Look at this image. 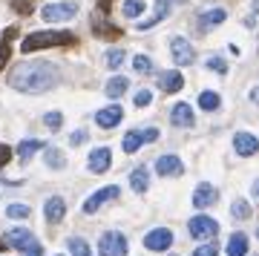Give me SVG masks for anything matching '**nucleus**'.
I'll return each instance as SVG.
<instances>
[{"label": "nucleus", "instance_id": "obj_18", "mask_svg": "<svg viewBox=\"0 0 259 256\" xmlns=\"http://www.w3.org/2000/svg\"><path fill=\"white\" fill-rule=\"evenodd\" d=\"M64 216H66V201L61 199V196H52V199L47 201V207H44V219H47L49 225H58Z\"/></svg>", "mask_w": 259, "mask_h": 256}, {"label": "nucleus", "instance_id": "obj_33", "mask_svg": "<svg viewBox=\"0 0 259 256\" xmlns=\"http://www.w3.org/2000/svg\"><path fill=\"white\" fill-rule=\"evenodd\" d=\"M121 64H124V52H121V49H110V52H107V66H110V69H118Z\"/></svg>", "mask_w": 259, "mask_h": 256}, {"label": "nucleus", "instance_id": "obj_20", "mask_svg": "<svg viewBox=\"0 0 259 256\" xmlns=\"http://www.w3.org/2000/svg\"><path fill=\"white\" fill-rule=\"evenodd\" d=\"M225 20H228V12L222 6H216V9H207L199 15V29H213V26H219V23H225Z\"/></svg>", "mask_w": 259, "mask_h": 256}, {"label": "nucleus", "instance_id": "obj_26", "mask_svg": "<svg viewBox=\"0 0 259 256\" xmlns=\"http://www.w3.org/2000/svg\"><path fill=\"white\" fill-rule=\"evenodd\" d=\"M144 6H147V3H144V0H124V18L127 20H136L139 18V15H144Z\"/></svg>", "mask_w": 259, "mask_h": 256}, {"label": "nucleus", "instance_id": "obj_35", "mask_svg": "<svg viewBox=\"0 0 259 256\" xmlns=\"http://www.w3.org/2000/svg\"><path fill=\"white\" fill-rule=\"evenodd\" d=\"M193 256H219V245H213V242H207V245H199Z\"/></svg>", "mask_w": 259, "mask_h": 256}, {"label": "nucleus", "instance_id": "obj_17", "mask_svg": "<svg viewBox=\"0 0 259 256\" xmlns=\"http://www.w3.org/2000/svg\"><path fill=\"white\" fill-rule=\"evenodd\" d=\"M233 150H236L239 156H256L259 153L256 136H250V133H236V136H233Z\"/></svg>", "mask_w": 259, "mask_h": 256}, {"label": "nucleus", "instance_id": "obj_32", "mask_svg": "<svg viewBox=\"0 0 259 256\" xmlns=\"http://www.w3.org/2000/svg\"><path fill=\"white\" fill-rule=\"evenodd\" d=\"M9 3H12V9L18 12V15H23V18L32 15V9H35V0H9Z\"/></svg>", "mask_w": 259, "mask_h": 256}, {"label": "nucleus", "instance_id": "obj_36", "mask_svg": "<svg viewBox=\"0 0 259 256\" xmlns=\"http://www.w3.org/2000/svg\"><path fill=\"white\" fill-rule=\"evenodd\" d=\"M231 213H233V216H236V219H245V216H248V213H250L248 201H245V199H239V201H236V204H233V207H231Z\"/></svg>", "mask_w": 259, "mask_h": 256}, {"label": "nucleus", "instance_id": "obj_3", "mask_svg": "<svg viewBox=\"0 0 259 256\" xmlns=\"http://www.w3.org/2000/svg\"><path fill=\"white\" fill-rule=\"evenodd\" d=\"M78 15V3H47L40 9V18L47 23H64V20H72Z\"/></svg>", "mask_w": 259, "mask_h": 256}, {"label": "nucleus", "instance_id": "obj_30", "mask_svg": "<svg viewBox=\"0 0 259 256\" xmlns=\"http://www.w3.org/2000/svg\"><path fill=\"white\" fill-rule=\"evenodd\" d=\"M133 69H136V75H150L153 72V61L147 55H136L133 58Z\"/></svg>", "mask_w": 259, "mask_h": 256}, {"label": "nucleus", "instance_id": "obj_25", "mask_svg": "<svg viewBox=\"0 0 259 256\" xmlns=\"http://www.w3.org/2000/svg\"><path fill=\"white\" fill-rule=\"evenodd\" d=\"M219 104H222V101H219V95H216V92H210V90H204L202 95H199V107H202L204 112H216V110H219Z\"/></svg>", "mask_w": 259, "mask_h": 256}, {"label": "nucleus", "instance_id": "obj_14", "mask_svg": "<svg viewBox=\"0 0 259 256\" xmlns=\"http://www.w3.org/2000/svg\"><path fill=\"white\" fill-rule=\"evenodd\" d=\"M6 242H9L12 247H18V250H32V247H37L35 236L23 228H12L9 233H6Z\"/></svg>", "mask_w": 259, "mask_h": 256}, {"label": "nucleus", "instance_id": "obj_29", "mask_svg": "<svg viewBox=\"0 0 259 256\" xmlns=\"http://www.w3.org/2000/svg\"><path fill=\"white\" fill-rule=\"evenodd\" d=\"M66 164V158L61 150H55V147H47V167H52V170H61V167Z\"/></svg>", "mask_w": 259, "mask_h": 256}, {"label": "nucleus", "instance_id": "obj_46", "mask_svg": "<svg viewBox=\"0 0 259 256\" xmlns=\"http://www.w3.org/2000/svg\"><path fill=\"white\" fill-rule=\"evenodd\" d=\"M256 236H259V230H256Z\"/></svg>", "mask_w": 259, "mask_h": 256}, {"label": "nucleus", "instance_id": "obj_5", "mask_svg": "<svg viewBox=\"0 0 259 256\" xmlns=\"http://www.w3.org/2000/svg\"><path fill=\"white\" fill-rule=\"evenodd\" d=\"M187 228H190V236L207 242V239H213L219 233V222L210 219V216H193V219L187 222Z\"/></svg>", "mask_w": 259, "mask_h": 256}, {"label": "nucleus", "instance_id": "obj_10", "mask_svg": "<svg viewBox=\"0 0 259 256\" xmlns=\"http://www.w3.org/2000/svg\"><path fill=\"white\" fill-rule=\"evenodd\" d=\"M170 245H173V233L167 228H156L144 236V247H147V250H158V253H161V250H167Z\"/></svg>", "mask_w": 259, "mask_h": 256}, {"label": "nucleus", "instance_id": "obj_8", "mask_svg": "<svg viewBox=\"0 0 259 256\" xmlns=\"http://www.w3.org/2000/svg\"><path fill=\"white\" fill-rule=\"evenodd\" d=\"M118 184H110V187H101V190L98 193H93V196H90V199L83 201V213H87V216H93L95 210H98V207H101L104 201H110V199H118Z\"/></svg>", "mask_w": 259, "mask_h": 256}, {"label": "nucleus", "instance_id": "obj_15", "mask_svg": "<svg viewBox=\"0 0 259 256\" xmlns=\"http://www.w3.org/2000/svg\"><path fill=\"white\" fill-rule=\"evenodd\" d=\"M121 118H124V110H121L118 104L115 107H107V110H98L95 112V124L101 130H112L115 124H121Z\"/></svg>", "mask_w": 259, "mask_h": 256}, {"label": "nucleus", "instance_id": "obj_22", "mask_svg": "<svg viewBox=\"0 0 259 256\" xmlns=\"http://www.w3.org/2000/svg\"><path fill=\"white\" fill-rule=\"evenodd\" d=\"M37 150H44V141H37V138H26V141H20V147H18L20 161H29Z\"/></svg>", "mask_w": 259, "mask_h": 256}, {"label": "nucleus", "instance_id": "obj_41", "mask_svg": "<svg viewBox=\"0 0 259 256\" xmlns=\"http://www.w3.org/2000/svg\"><path fill=\"white\" fill-rule=\"evenodd\" d=\"M9 158H12V147L0 144V167H6V164H9Z\"/></svg>", "mask_w": 259, "mask_h": 256}, {"label": "nucleus", "instance_id": "obj_2", "mask_svg": "<svg viewBox=\"0 0 259 256\" xmlns=\"http://www.w3.org/2000/svg\"><path fill=\"white\" fill-rule=\"evenodd\" d=\"M78 37L72 32H61V29H47V32H32L20 40L23 52H37V49H49V46H75Z\"/></svg>", "mask_w": 259, "mask_h": 256}, {"label": "nucleus", "instance_id": "obj_24", "mask_svg": "<svg viewBox=\"0 0 259 256\" xmlns=\"http://www.w3.org/2000/svg\"><path fill=\"white\" fill-rule=\"evenodd\" d=\"M130 184H133V190L136 193H147V167H139V170H133L130 173Z\"/></svg>", "mask_w": 259, "mask_h": 256}, {"label": "nucleus", "instance_id": "obj_34", "mask_svg": "<svg viewBox=\"0 0 259 256\" xmlns=\"http://www.w3.org/2000/svg\"><path fill=\"white\" fill-rule=\"evenodd\" d=\"M6 213H9L12 219H26L29 207H26V204H9V207H6Z\"/></svg>", "mask_w": 259, "mask_h": 256}, {"label": "nucleus", "instance_id": "obj_43", "mask_svg": "<svg viewBox=\"0 0 259 256\" xmlns=\"http://www.w3.org/2000/svg\"><path fill=\"white\" fill-rule=\"evenodd\" d=\"M26 253H29V256H40V245H37V247H32V250H26Z\"/></svg>", "mask_w": 259, "mask_h": 256}, {"label": "nucleus", "instance_id": "obj_9", "mask_svg": "<svg viewBox=\"0 0 259 256\" xmlns=\"http://www.w3.org/2000/svg\"><path fill=\"white\" fill-rule=\"evenodd\" d=\"M90 26H93V35L104 37V40H115V37H121V29L115 26V23H107V15H104V12H95Z\"/></svg>", "mask_w": 259, "mask_h": 256}, {"label": "nucleus", "instance_id": "obj_38", "mask_svg": "<svg viewBox=\"0 0 259 256\" xmlns=\"http://www.w3.org/2000/svg\"><path fill=\"white\" fill-rule=\"evenodd\" d=\"M150 98H153V95H150V90H139L136 95H133V104H136V107H147Z\"/></svg>", "mask_w": 259, "mask_h": 256}, {"label": "nucleus", "instance_id": "obj_27", "mask_svg": "<svg viewBox=\"0 0 259 256\" xmlns=\"http://www.w3.org/2000/svg\"><path fill=\"white\" fill-rule=\"evenodd\" d=\"M124 92H127V78H112V81H107V95H110V98H121V95H124Z\"/></svg>", "mask_w": 259, "mask_h": 256}, {"label": "nucleus", "instance_id": "obj_40", "mask_svg": "<svg viewBox=\"0 0 259 256\" xmlns=\"http://www.w3.org/2000/svg\"><path fill=\"white\" fill-rule=\"evenodd\" d=\"M83 141H87V130H78V133H72V136H69V144H72V147L83 144Z\"/></svg>", "mask_w": 259, "mask_h": 256}, {"label": "nucleus", "instance_id": "obj_39", "mask_svg": "<svg viewBox=\"0 0 259 256\" xmlns=\"http://www.w3.org/2000/svg\"><path fill=\"white\" fill-rule=\"evenodd\" d=\"M207 66H210L213 72H219V75H225V72H228V64H225L222 58H210V61H207Z\"/></svg>", "mask_w": 259, "mask_h": 256}, {"label": "nucleus", "instance_id": "obj_47", "mask_svg": "<svg viewBox=\"0 0 259 256\" xmlns=\"http://www.w3.org/2000/svg\"><path fill=\"white\" fill-rule=\"evenodd\" d=\"M61 256H64V253H61Z\"/></svg>", "mask_w": 259, "mask_h": 256}, {"label": "nucleus", "instance_id": "obj_42", "mask_svg": "<svg viewBox=\"0 0 259 256\" xmlns=\"http://www.w3.org/2000/svg\"><path fill=\"white\" fill-rule=\"evenodd\" d=\"M250 101H253V104H259V87H256V90H250Z\"/></svg>", "mask_w": 259, "mask_h": 256}, {"label": "nucleus", "instance_id": "obj_11", "mask_svg": "<svg viewBox=\"0 0 259 256\" xmlns=\"http://www.w3.org/2000/svg\"><path fill=\"white\" fill-rule=\"evenodd\" d=\"M110 164H112L110 147H98V150H93V153H90V158H87V167H90L95 176L107 173V170H110Z\"/></svg>", "mask_w": 259, "mask_h": 256}, {"label": "nucleus", "instance_id": "obj_44", "mask_svg": "<svg viewBox=\"0 0 259 256\" xmlns=\"http://www.w3.org/2000/svg\"><path fill=\"white\" fill-rule=\"evenodd\" d=\"M3 247H6V245H3V239H0V250H3Z\"/></svg>", "mask_w": 259, "mask_h": 256}, {"label": "nucleus", "instance_id": "obj_37", "mask_svg": "<svg viewBox=\"0 0 259 256\" xmlns=\"http://www.w3.org/2000/svg\"><path fill=\"white\" fill-rule=\"evenodd\" d=\"M47 127L49 130H61V124H64V115H61V112H47Z\"/></svg>", "mask_w": 259, "mask_h": 256}, {"label": "nucleus", "instance_id": "obj_45", "mask_svg": "<svg viewBox=\"0 0 259 256\" xmlns=\"http://www.w3.org/2000/svg\"><path fill=\"white\" fill-rule=\"evenodd\" d=\"M256 196H259V184H256Z\"/></svg>", "mask_w": 259, "mask_h": 256}, {"label": "nucleus", "instance_id": "obj_7", "mask_svg": "<svg viewBox=\"0 0 259 256\" xmlns=\"http://www.w3.org/2000/svg\"><path fill=\"white\" fill-rule=\"evenodd\" d=\"M170 55H173V61H176L179 66H190L196 61V49L187 44L185 37L173 35L170 37Z\"/></svg>", "mask_w": 259, "mask_h": 256}, {"label": "nucleus", "instance_id": "obj_6", "mask_svg": "<svg viewBox=\"0 0 259 256\" xmlns=\"http://www.w3.org/2000/svg\"><path fill=\"white\" fill-rule=\"evenodd\" d=\"M156 138H158V130H153V127L141 130V133H139V130H130L127 136H124V153L133 156V153H139L147 141H156Z\"/></svg>", "mask_w": 259, "mask_h": 256}, {"label": "nucleus", "instance_id": "obj_21", "mask_svg": "<svg viewBox=\"0 0 259 256\" xmlns=\"http://www.w3.org/2000/svg\"><path fill=\"white\" fill-rule=\"evenodd\" d=\"M213 201H216V187L207 184V182H202L199 187H196V193H193V204L196 207H210Z\"/></svg>", "mask_w": 259, "mask_h": 256}, {"label": "nucleus", "instance_id": "obj_19", "mask_svg": "<svg viewBox=\"0 0 259 256\" xmlns=\"http://www.w3.org/2000/svg\"><path fill=\"white\" fill-rule=\"evenodd\" d=\"M182 87H185V78H182V72H176V69L158 75V90L161 92H179Z\"/></svg>", "mask_w": 259, "mask_h": 256}, {"label": "nucleus", "instance_id": "obj_12", "mask_svg": "<svg viewBox=\"0 0 259 256\" xmlns=\"http://www.w3.org/2000/svg\"><path fill=\"white\" fill-rule=\"evenodd\" d=\"M170 121H173V127H193V124H196L193 107L185 104V101L173 104V110H170Z\"/></svg>", "mask_w": 259, "mask_h": 256}, {"label": "nucleus", "instance_id": "obj_16", "mask_svg": "<svg viewBox=\"0 0 259 256\" xmlns=\"http://www.w3.org/2000/svg\"><path fill=\"white\" fill-rule=\"evenodd\" d=\"M176 3H185V0H156V12H153V18L141 20L139 29H153L156 23H161V20L170 15V6H176Z\"/></svg>", "mask_w": 259, "mask_h": 256}, {"label": "nucleus", "instance_id": "obj_28", "mask_svg": "<svg viewBox=\"0 0 259 256\" xmlns=\"http://www.w3.org/2000/svg\"><path fill=\"white\" fill-rule=\"evenodd\" d=\"M66 245H69V253H72V256H93L90 245H87V242H83L81 236H72L69 242H66Z\"/></svg>", "mask_w": 259, "mask_h": 256}, {"label": "nucleus", "instance_id": "obj_1", "mask_svg": "<svg viewBox=\"0 0 259 256\" xmlns=\"http://www.w3.org/2000/svg\"><path fill=\"white\" fill-rule=\"evenodd\" d=\"M9 83L12 90L37 95V92H47L58 83V69L55 64H47V61H26V64H18L12 69Z\"/></svg>", "mask_w": 259, "mask_h": 256}, {"label": "nucleus", "instance_id": "obj_4", "mask_svg": "<svg viewBox=\"0 0 259 256\" xmlns=\"http://www.w3.org/2000/svg\"><path fill=\"white\" fill-rule=\"evenodd\" d=\"M98 250L101 256H127V239L118 230H107L98 242Z\"/></svg>", "mask_w": 259, "mask_h": 256}, {"label": "nucleus", "instance_id": "obj_13", "mask_svg": "<svg viewBox=\"0 0 259 256\" xmlns=\"http://www.w3.org/2000/svg\"><path fill=\"white\" fill-rule=\"evenodd\" d=\"M156 170H158V176H182L185 173V161L179 156H173V153H167V156H158Z\"/></svg>", "mask_w": 259, "mask_h": 256}, {"label": "nucleus", "instance_id": "obj_31", "mask_svg": "<svg viewBox=\"0 0 259 256\" xmlns=\"http://www.w3.org/2000/svg\"><path fill=\"white\" fill-rule=\"evenodd\" d=\"M12 35H15V29H9V32H6V37H3V44H0V69L9 64V55H12V44H9V37H12Z\"/></svg>", "mask_w": 259, "mask_h": 256}, {"label": "nucleus", "instance_id": "obj_23", "mask_svg": "<svg viewBox=\"0 0 259 256\" xmlns=\"http://www.w3.org/2000/svg\"><path fill=\"white\" fill-rule=\"evenodd\" d=\"M248 250V236L245 233H233L231 242H228V256H245Z\"/></svg>", "mask_w": 259, "mask_h": 256}]
</instances>
